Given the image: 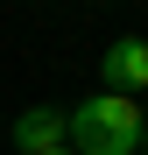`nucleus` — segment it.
<instances>
[{"label":"nucleus","instance_id":"f03ea898","mask_svg":"<svg viewBox=\"0 0 148 155\" xmlns=\"http://www.w3.org/2000/svg\"><path fill=\"white\" fill-rule=\"evenodd\" d=\"M99 78H106V92H120V99L148 92V35H120L106 57H99Z\"/></svg>","mask_w":148,"mask_h":155},{"label":"nucleus","instance_id":"f257e3e1","mask_svg":"<svg viewBox=\"0 0 148 155\" xmlns=\"http://www.w3.org/2000/svg\"><path fill=\"white\" fill-rule=\"evenodd\" d=\"M141 106L120 92H92L71 106V155H134L141 148Z\"/></svg>","mask_w":148,"mask_h":155},{"label":"nucleus","instance_id":"39448f33","mask_svg":"<svg viewBox=\"0 0 148 155\" xmlns=\"http://www.w3.org/2000/svg\"><path fill=\"white\" fill-rule=\"evenodd\" d=\"M64 155H71V148H64Z\"/></svg>","mask_w":148,"mask_h":155},{"label":"nucleus","instance_id":"7ed1b4c3","mask_svg":"<svg viewBox=\"0 0 148 155\" xmlns=\"http://www.w3.org/2000/svg\"><path fill=\"white\" fill-rule=\"evenodd\" d=\"M14 148L21 155H64L71 148V113L64 106H28L14 120Z\"/></svg>","mask_w":148,"mask_h":155},{"label":"nucleus","instance_id":"20e7f679","mask_svg":"<svg viewBox=\"0 0 148 155\" xmlns=\"http://www.w3.org/2000/svg\"><path fill=\"white\" fill-rule=\"evenodd\" d=\"M141 155H148V120H141Z\"/></svg>","mask_w":148,"mask_h":155}]
</instances>
